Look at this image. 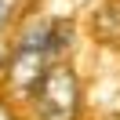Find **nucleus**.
Here are the masks:
<instances>
[{
    "instance_id": "f257e3e1",
    "label": "nucleus",
    "mask_w": 120,
    "mask_h": 120,
    "mask_svg": "<svg viewBox=\"0 0 120 120\" xmlns=\"http://www.w3.org/2000/svg\"><path fill=\"white\" fill-rule=\"evenodd\" d=\"M66 26L62 22H33L22 29V37L11 44L8 51V62H4V80H8V91L15 98H29L37 91L40 76L47 73L55 58H62L69 40L62 37Z\"/></svg>"
},
{
    "instance_id": "f03ea898",
    "label": "nucleus",
    "mask_w": 120,
    "mask_h": 120,
    "mask_svg": "<svg viewBox=\"0 0 120 120\" xmlns=\"http://www.w3.org/2000/svg\"><path fill=\"white\" fill-rule=\"evenodd\" d=\"M33 120H76L80 113V76L66 58H55L29 95Z\"/></svg>"
},
{
    "instance_id": "7ed1b4c3",
    "label": "nucleus",
    "mask_w": 120,
    "mask_h": 120,
    "mask_svg": "<svg viewBox=\"0 0 120 120\" xmlns=\"http://www.w3.org/2000/svg\"><path fill=\"white\" fill-rule=\"evenodd\" d=\"M18 11H22V0H0V37H4V29L18 18Z\"/></svg>"
}]
</instances>
